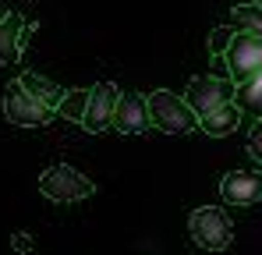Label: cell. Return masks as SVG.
Listing matches in <instances>:
<instances>
[{"instance_id": "obj_12", "label": "cell", "mask_w": 262, "mask_h": 255, "mask_svg": "<svg viewBox=\"0 0 262 255\" xmlns=\"http://www.w3.org/2000/svg\"><path fill=\"white\" fill-rule=\"evenodd\" d=\"M21 14H7L4 22H0V64H18V57H21V46H18V32H21Z\"/></svg>"}, {"instance_id": "obj_2", "label": "cell", "mask_w": 262, "mask_h": 255, "mask_svg": "<svg viewBox=\"0 0 262 255\" xmlns=\"http://www.w3.org/2000/svg\"><path fill=\"white\" fill-rule=\"evenodd\" d=\"M188 230H191V241L206 252H223L230 248V238H234V227L227 220V213L220 206H202L188 216Z\"/></svg>"}, {"instance_id": "obj_16", "label": "cell", "mask_w": 262, "mask_h": 255, "mask_svg": "<svg viewBox=\"0 0 262 255\" xmlns=\"http://www.w3.org/2000/svg\"><path fill=\"white\" fill-rule=\"evenodd\" d=\"M230 39H234V29H230V25L213 29V32H209V53H213V57H220V53L227 50V42H230Z\"/></svg>"}, {"instance_id": "obj_13", "label": "cell", "mask_w": 262, "mask_h": 255, "mask_svg": "<svg viewBox=\"0 0 262 255\" xmlns=\"http://www.w3.org/2000/svg\"><path fill=\"white\" fill-rule=\"evenodd\" d=\"M230 99H237L234 107L237 110H245V114H252L255 121H259L262 114V99H259V75H252V78H245L241 85H234V96Z\"/></svg>"}, {"instance_id": "obj_20", "label": "cell", "mask_w": 262, "mask_h": 255, "mask_svg": "<svg viewBox=\"0 0 262 255\" xmlns=\"http://www.w3.org/2000/svg\"><path fill=\"white\" fill-rule=\"evenodd\" d=\"M7 14H11V0H0V22H4Z\"/></svg>"}, {"instance_id": "obj_6", "label": "cell", "mask_w": 262, "mask_h": 255, "mask_svg": "<svg viewBox=\"0 0 262 255\" xmlns=\"http://www.w3.org/2000/svg\"><path fill=\"white\" fill-rule=\"evenodd\" d=\"M4 114H7L11 124H21V128H43V124H50V117H53V110H50L46 103H39L36 96H29L18 82L7 89Z\"/></svg>"}, {"instance_id": "obj_7", "label": "cell", "mask_w": 262, "mask_h": 255, "mask_svg": "<svg viewBox=\"0 0 262 255\" xmlns=\"http://www.w3.org/2000/svg\"><path fill=\"white\" fill-rule=\"evenodd\" d=\"M117 89L110 82L96 85V89H89V99H85V114H82V121L78 124L85 128V131H106L110 128V117H114V107H117Z\"/></svg>"}, {"instance_id": "obj_18", "label": "cell", "mask_w": 262, "mask_h": 255, "mask_svg": "<svg viewBox=\"0 0 262 255\" xmlns=\"http://www.w3.org/2000/svg\"><path fill=\"white\" fill-rule=\"evenodd\" d=\"M11 248H14V252H21V255H29V252H32V238H29L25 230H18V234L11 238Z\"/></svg>"}, {"instance_id": "obj_5", "label": "cell", "mask_w": 262, "mask_h": 255, "mask_svg": "<svg viewBox=\"0 0 262 255\" xmlns=\"http://www.w3.org/2000/svg\"><path fill=\"white\" fill-rule=\"evenodd\" d=\"M234 96V82L230 78H213V75H202V78H191L188 82V92H184V103L195 117H206L220 110L223 103H230Z\"/></svg>"}, {"instance_id": "obj_1", "label": "cell", "mask_w": 262, "mask_h": 255, "mask_svg": "<svg viewBox=\"0 0 262 255\" xmlns=\"http://www.w3.org/2000/svg\"><path fill=\"white\" fill-rule=\"evenodd\" d=\"M145 114H149V124H156L167 135H188L199 128V117L188 110V103L167 89H156L152 96H145Z\"/></svg>"}, {"instance_id": "obj_19", "label": "cell", "mask_w": 262, "mask_h": 255, "mask_svg": "<svg viewBox=\"0 0 262 255\" xmlns=\"http://www.w3.org/2000/svg\"><path fill=\"white\" fill-rule=\"evenodd\" d=\"M213 78H227V64H223V57H213Z\"/></svg>"}, {"instance_id": "obj_11", "label": "cell", "mask_w": 262, "mask_h": 255, "mask_svg": "<svg viewBox=\"0 0 262 255\" xmlns=\"http://www.w3.org/2000/svg\"><path fill=\"white\" fill-rule=\"evenodd\" d=\"M18 85H21L29 96H36L39 103H46L50 110H57V103H60V96H64L60 85L50 82V78H43V75H36V71H25V75L18 78Z\"/></svg>"}, {"instance_id": "obj_3", "label": "cell", "mask_w": 262, "mask_h": 255, "mask_svg": "<svg viewBox=\"0 0 262 255\" xmlns=\"http://www.w3.org/2000/svg\"><path fill=\"white\" fill-rule=\"evenodd\" d=\"M227 64L230 82L241 85L245 78L259 75V57H262V36L259 32H234V39L227 42V50L220 53Z\"/></svg>"}, {"instance_id": "obj_15", "label": "cell", "mask_w": 262, "mask_h": 255, "mask_svg": "<svg viewBox=\"0 0 262 255\" xmlns=\"http://www.w3.org/2000/svg\"><path fill=\"white\" fill-rule=\"evenodd\" d=\"M85 99H89V89H71V92L60 96L57 110H60L68 121H82V114H85Z\"/></svg>"}, {"instance_id": "obj_8", "label": "cell", "mask_w": 262, "mask_h": 255, "mask_svg": "<svg viewBox=\"0 0 262 255\" xmlns=\"http://www.w3.org/2000/svg\"><path fill=\"white\" fill-rule=\"evenodd\" d=\"M220 195H223L227 206H255L259 195H262L259 174H248V170H230V174H223Z\"/></svg>"}, {"instance_id": "obj_14", "label": "cell", "mask_w": 262, "mask_h": 255, "mask_svg": "<svg viewBox=\"0 0 262 255\" xmlns=\"http://www.w3.org/2000/svg\"><path fill=\"white\" fill-rule=\"evenodd\" d=\"M230 29L234 32H262V7L255 4H241L230 11Z\"/></svg>"}, {"instance_id": "obj_4", "label": "cell", "mask_w": 262, "mask_h": 255, "mask_svg": "<svg viewBox=\"0 0 262 255\" xmlns=\"http://www.w3.org/2000/svg\"><path fill=\"white\" fill-rule=\"evenodd\" d=\"M39 192L53 202H78V199L92 195V181L85 174H78L75 167H68V163H57L39 177Z\"/></svg>"}, {"instance_id": "obj_17", "label": "cell", "mask_w": 262, "mask_h": 255, "mask_svg": "<svg viewBox=\"0 0 262 255\" xmlns=\"http://www.w3.org/2000/svg\"><path fill=\"white\" fill-rule=\"evenodd\" d=\"M259 138H262V128H259V121H255V128H252V135H248V156L259 163L262 160V149H259Z\"/></svg>"}, {"instance_id": "obj_10", "label": "cell", "mask_w": 262, "mask_h": 255, "mask_svg": "<svg viewBox=\"0 0 262 255\" xmlns=\"http://www.w3.org/2000/svg\"><path fill=\"white\" fill-rule=\"evenodd\" d=\"M237 124H241V110L234 107V99H230V103H223V107L213 110V114L199 117V128H202L209 138H223V135L237 131Z\"/></svg>"}, {"instance_id": "obj_9", "label": "cell", "mask_w": 262, "mask_h": 255, "mask_svg": "<svg viewBox=\"0 0 262 255\" xmlns=\"http://www.w3.org/2000/svg\"><path fill=\"white\" fill-rule=\"evenodd\" d=\"M110 124L124 135H142L149 131V114H145V96L131 92V96H117V107H114V117Z\"/></svg>"}]
</instances>
